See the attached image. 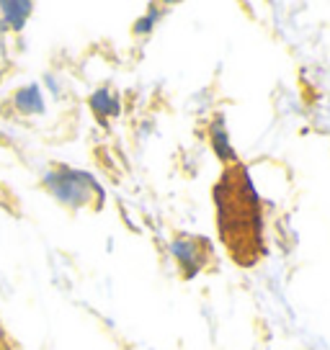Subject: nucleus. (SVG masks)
<instances>
[{
    "mask_svg": "<svg viewBox=\"0 0 330 350\" xmlns=\"http://www.w3.org/2000/svg\"><path fill=\"white\" fill-rule=\"evenodd\" d=\"M210 142H212L214 154L220 157L222 163H235V160H238V152H235V147H232L230 134H227V129H225V119H222V116H217V119L212 121Z\"/></svg>",
    "mask_w": 330,
    "mask_h": 350,
    "instance_id": "6",
    "label": "nucleus"
},
{
    "mask_svg": "<svg viewBox=\"0 0 330 350\" xmlns=\"http://www.w3.org/2000/svg\"><path fill=\"white\" fill-rule=\"evenodd\" d=\"M160 16H163L160 8H150L144 16H140V18L132 23V33H137V36H147V33H153L155 26H157V21H160Z\"/></svg>",
    "mask_w": 330,
    "mask_h": 350,
    "instance_id": "7",
    "label": "nucleus"
},
{
    "mask_svg": "<svg viewBox=\"0 0 330 350\" xmlns=\"http://www.w3.org/2000/svg\"><path fill=\"white\" fill-rule=\"evenodd\" d=\"M199 245H201V242L194 240V237H176V240L170 242V252H173L178 268L183 271L186 278H191V275H196L199 271H201V252H199Z\"/></svg>",
    "mask_w": 330,
    "mask_h": 350,
    "instance_id": "2",
    "label": "nucleus"
},
{
    "mask_svg": "<svg viewBox=\"0 0 330 350\" xmlns=\"http://www.w3.org/2000/svg\"><path fill=\"white\" fill-rule=\"evenodd\" d=\"M31 13H34V3H29V0H3L0 3L3 26L11 29V31H23V26L31 18Z\"/></svg>",
    "mask_w": 330,
    "mask_h": 350,
    "instance_id": "4",
    "label": "nucleus"
},
{
    "mask_svg": "<svg viewBox=\"0 0 330 350\" xmlns=\"http://www.w3.org/2000/svg\"><path fill=\"white\" fill-rule=\"evenodd\" d=\"M13 109L23 113V116H42L47 111V100H45V90L36 83H29V85H21L16 93H13Z\"/></svg>",
    "mask_w": 330,
    "mask_h": 350,
    "instance_id": "3",
    "label": "nucleus"
},
{
    "mask_svg": "<svg viewBox=\"0 0 330 350\" xmlns=\"http://www.w3.org/2000/svg\"><path fill=\"white\" fill-rule=\"evenodd\" d=\"M42 183L65 206H88V204H93V198L103 201V188H101L99 180L90 173H86V170H77V167L57 165L52 170H47Z\"/></svg>",
    "mask_w": 330,
    "mask_h": 350,
    "instance_id": "1",
    "label": "nucleus"
},
{
    "mask_svg": "<svg viewBox=\"0 0 330 350\" xmlns=\"http://www.w3.org/2000/svg\"><path fill=\"white\" fill-rule=\"evenodd\" d=\"M88 106H90V111L99 116V121L116 119L121 111L119 96H116V90H111V88H99V90H93L88 98Z\"/></svg>",
    "mask_w": 330,
    "mask_h": 350,
    "instance_id": "5",
    "label": "nucleus"
},
{
    "mask_svg": "<svg viewBox=\"0 0 330 350\" xmlns=\"http://www.w3.org/2000/svg\"><path fill=\"white\" fill-rule=\"evenodd\" d=\"M45 83H47V88L55 93V96H60V80H57V75H47Z\"/></svg>",
    "mask_w": 330,
    "mask_h": 350,
    "instance_id": "8",
    "label": "nucleus"
}]
</instances>
